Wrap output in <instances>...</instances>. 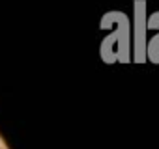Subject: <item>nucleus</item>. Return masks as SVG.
<instances>
[{"label":"nucleus","instance_id":"1","mask_svg":"<svg viewBox=\"0 0 159 149\" xmlns=\"http://www.w3.org/2000/svg\"><path fill=\"white\" fill-rule=\"evenodd\" d=\"M114 28L103 37L99 54L105 63H131V19L124 11H109L101 17L99 28Z\"/></svg>","mask_w":159,"mask_h":149},{"label":"nucleus","instance_id":"2","mask_svg":"<svg viewBox=\"0 0 159 149\" xmlns=\"http://www.w3.org/2000/svg\"><path fill=\"white\" fill-rule=\"evenodd\" d=\"M148 4L146 0H133L131 19V62L146 63V41H148Z\"/></svg>","mask_w":159,"mask_h":149},{"label":"nucleus","instance_id":"3","mask_svg":"<svg viewBox=\"0 0 159 149\" xmlns=\"http://www.w3.org/2000/svg\"><path fill=\"white\" fill-rule=\"evenodd\" d=\"M146 28H148V32L157 30V34L152 36L146 41V62H152L153 65H159V11H153V13L148 15Z\"/></svg>","mask_w":159,"mask_h":149},{"label":"nucleus","instance_id":"4","mask_svg":"<svg viewBox=\"0 0 159 149\" xmlns=\"http://www.w3.org/2000/svg\"><path fill=\"white\" fill-rule=\"evenodd\" d=\"M0 149H4V147H0Z\"/></svg>","mask_w":159,"mask_h":149}]
</instances>
